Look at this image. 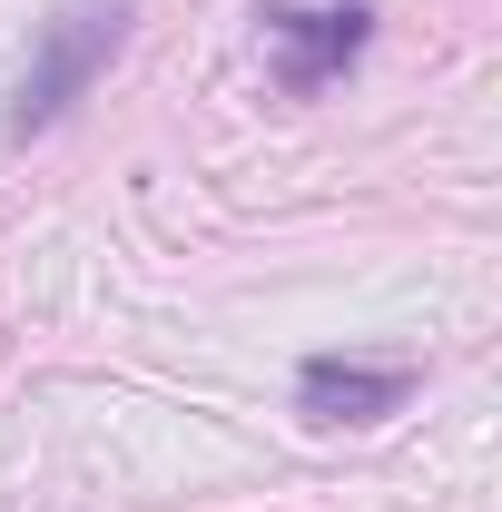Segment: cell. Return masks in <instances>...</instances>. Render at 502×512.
I'll list each match as a JSON object with an SVG mask.
<instances>
[{"mask_svg": "<svg viewBox=\"0 0 502 512\" xmlns=\"http://www.w3.org/2000/svg\"><path fill=\"white\" fill-rule=\"evenodd\" d=\"M128 0H69L40 20V40H30V69H20V89H10V138H40V128H60L89 89H99V69L128 50Z\"/></svg>", "mask_w": 502, "mask_h": 512, "instance_id": "cell-1", "label": "cell"}, {"mask_svg": "<svg viewBox=\"0 0 502 512\" xmlns=\"http://www.w3.org/2000/svg\"><path fill=\"white\" fill-rule=\"evenodd\" d=\"M414 365L404 355H306L296 365V414L315 434H345V424H384L414 404Z\"/></svg>", "mask_w": 502, "mask_h": 512, "instance_id": "cell-3", "label": "cell"}, {"mask_svg": "<svg viewBox=\"0 0 502 512\" xmlns=\"http://www.w3.org/2000/svg\"><path fill=\"white\" fill-rule=\"evenodd\" d=\"M256 40H266V69L286 99H315L335 89L345 69L375 50V10L365 0H266L256 10Z\"/></svg>", "mask_w": 502, "mask_h": 512, "instance_id": "cell-2", "label": "cell"}]
</instances>
